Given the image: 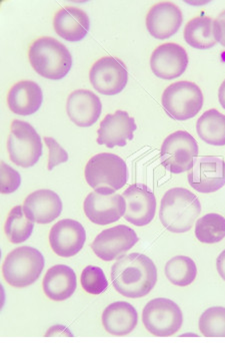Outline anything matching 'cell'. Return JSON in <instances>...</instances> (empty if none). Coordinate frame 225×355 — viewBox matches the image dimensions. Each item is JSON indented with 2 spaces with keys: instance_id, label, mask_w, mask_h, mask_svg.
<instances>
[{
  "instance_id": "obj_26",
  "label": "cell",
  "mask_w": 225,
  "mask_h": 355,
  "mask_svg": "<svg viewBox=\"0 0 225 355\" xmlns=\"http://www.w3.org/2000/svg\"><path fill=\"white\" fill-rule=\"evenodd\" d=\"M199 138L211 146L225 145V115L217 109H210L200 116L197 123Z\"/></svg>"
},
{
  "instance_id": "obj_2",
  "label": "cell",
  "mask_w": 225,
  "mask_h": 355,
  "mask_svg": "<svg viewBox=\"0 0 225 355\" xmlns=\"http://www.w3.org/2000/svg\"><path fill=\"white\" fill-rule=\"evenodd\" d=\"M201 213L199 198L188 189H170L163 196L159 218L168 231L183 234L192 229Z\"/></svg>"
},
{
  "instance_id": "obj_33",
  "label": "cell",
  "mask_w": 225,
  "mask_h": 355,
  "mask_svg": "<svg viewBox=\"0 0 225 355\" xmlns=\"http://www.w3.org/2000/svg\"><path fill=\"white\" fill-rule=\"evenodd\" d=\"M43 140H44L45 144H47L49 150L47 169L49 171L53 170V168H56V166L68 161L67 152L53 138L44 137Z\"/></svg>"
},
{
  "instance_id": "obj_8",
  "label": "cell",
  "mask_w": 225,
  "mask_h": 355,
  "mask_svg": "<svg viewBox=\"0 0 225 355\" xmlns=\"http://www.w3.org/2000/svg\"><path fill=\"white\" fill-rule=\"evenodd\" d=\"M199 156L197 140L186 131L170 134L160 149V163L168 172L181 174L192 169Z\"/></svg>"
},
{
  "instance_id": "obj_3",
  "label": "cell",
  "mask_w": 225,
  "mask_h": 355,
  "mask_svg": "<svg viewBox=\"0 0 225 355\" xmlns=\"http://www.w3.org/2000/svg\"><path fill=\"white\" fill-rule=\"evenodd\" d=\"M28 58L35 72L50 80L65 78L72 67V53L56 38H38L29 47Z\"/></svg>"
},
{
  "instance_id": "obj_34",
  "label": "cell",
  "mask_w": 225,
  "mask_h": 355,
  "mask_svg": "<svg viewBox=\"0 0 225 355\" xmlns=\"http://www.w3.org/2000/svg\"><path fill=\"white\" fill-rule=\"evenodd\" d=\"M213 33L217 42L225 47V10L213 22Z\"/></svg>"
},
{
  "instance_id": "obj_30",
  "label": "cell",
  "mask_w": 225,
  "mask_h": 355,
  "mask_svg": "<svg viewBox=\"0 0 225 355\" xmlns=\"http://www.w3.org/2000/svg\"><path fill=\"white\" fill-rule=\"evenodd\" d=\"M199 331L206 338H225V307L206 309L199 318Z\"/></svg>"
},
{
  "instance_id": "obj_23",
  "label": "cell",
  "mask_w": 225,
  "mask_h": 355,
  "mask_svg": "<svg viewBox=\"0 0 225 355\" xmlns=\"http://www.w3.org/2000/svg\"><path fill=\"white\" fill-rule=\"evenodd\" d=\"M43 291L54 302L69 299L76 290V275L72 268L65 265L52 266L43 279Z\"/></svg>"
},
{
  "instance_id": "obj_22",
  "label": "cell",
  "mask_w": 225,
  "mask_h": 355,
  "mask_svg": "<svg viewBox=\"0 0 225 355\" xmlns=\"http://www.w3.org/2000/svg\"><path fill=\"white\" fill-rule=\"evenodd\" d=\"M42 102V88L34 81L17 82L10 88L8 95L9 109L17 115H33L40 110Z\"/></svg>"
},
{
  "instance_id": "obj_4",
  "label": "cell",
  "mask_w": 225,
  "mask_h": 355,
  "mask_svg": "<svg viewBox=\"0 0 225 355\" xmlns=\"http://www.w3.org/2000/svg\"><path fill=\"white\" fill-rule=\"evenodd\" d=\"M84 176L95 192L113 195L126 185L129 174L124 159L115 154L100 153L88 162Z\"/></svg>"
},
{
  "instance_id": "obj_24",
  "label": "cell",
  "mask_w": 225,
  "mask_h": 355,
  "mask_svg": "<svg viewBox=\"0 0 225 355\" xmlns=\"http://www.w3.org/2000/svg\"><path fill=\"white\" fill-rule=\"evenodd\" d=\"M138 322V311L129 302H113L102 313V324L112 336H127L135 329Z\"/></svg>"
},
{
  "instance_id": "obj_7",
  "label": "cell",
  "mask_w": 225,
  "mask_h": 355,
  "mask_svg": "<svg viewBox=\"0 0 225 355\" xmlns=\"http://www.w3.org/2000/svg\"><path fill=\"white\" fill-rule=\"evenodd\" d=\"M9 158L15 165L31 168L42 156V142L40 134L29 123L13 120L8 140Z\"/></svg>"
},
{
  "instance_id": "obj_32",
  "label": "cell",
  "mask_w": 225,
  "mask_h": 355,
  "mask_svg": "<svg viewBox=\"0 0 225 355\" xmlns=\"http://www.w3.org/2000/svg\"><path fill=\"white\" fill-rule=\"evenodd\" d=\"M1 194L8 195L17 192L22 184V177L17 170L11 168L8 164L1 162Z\"/></svg>"
},
{
  "instance_id": "obj_16",
  "label": "cell",
  "mask_w": 225,
  "mask_h": 355,
  "mask_svg": "<svg viewBox=\"0 0 225 355\" xmlns=\"http://www.w3.org/2000/svg\"><path fill=\"white\" fill-rule=\"evenodd\" d=\"M188 66L186 50L176 43H165L152 52L150 67L158 78L172 80L178 78Z\"/></svg>"
},
{
  "instance_id": "obj_36",
  "label": "cell",
  "mask_w": 225,
  "mask_h": 355,
  "mask_svg": "<svg viewBox=\"0 0 225 355\" xmlns=\"http://www.w3.org/2000/svg\"><path fill=\"white\" fill-rule=\"evenodd\" d=\"M218 100H219L220 105L225 110V80L222 82L220 85L219 90H218Z\"/></svg>"
},
{
  "instance_id": "obj_15",
  "label": "cell",
  "mask_w": 225,
  "mask_h": 355,
  "mask_svg": "<svg viewBox=\"0 0 225 355\" xmlns=\"http://www.w3.org/2000/svg\"><path fill=\"white\" fill-rule=\"evenodd\" d=\"M83 210L93 224L106 226L122 218L126 211V202L124 196L103 195L94 191L85 198Z\"/></svg>"
},
{
  "instance_id": "obj_12",
  "label": "cell",
  "mask_w": 225,
  "mask_h": 355,
  "mask_svg": "<svg viewBox=\"0 0 225 355\" xmlns=\"http://www.w3.org/2000/svg\"><path fill=\"white\" fill-rule=\"evenodd\" d=\"M190 185L201 194L217 192L225 186V162L220 157H197L192 169L188 171Z\"/></svg>"
},
{
  "instance_id": "obj_17",
  "label": "cell",
  "mask_w": 225,
  "mask_h": 355,
  "mask_svg": "<svg viewBox=\"0 0 225 355\" xmlns=\"http://www.w3.org/2000/svg\"><path fill=\"white\" fill-rule=\"evenodd\" d=\"M135 130H138V125L134 118L125 111L117 110L106 115L100 123L97 141L99 145H104L109 149L117 146L124 147L127 141L133 140Z\"/></svg>"
},
{
  "instance_id": "obj_28",
  "label": "cell",
  "mask_w": 225,
  "mask_h": 355,
  "mask_svg": "<svg viewBox=\"0 0 225 355\" xmlns=\"http://www.w3.org/2000/svg\"><path fill=\"white\" fill-rule=\"evenodd\" d=\"M165 275L168 281L174 286H188L197 279V265L188 257H174L165 265Z\"/></svg>"
},
{
  "instance_id": "obj_10",
  "label": "cell",
  "mask_w": 225,
  "mask_h": 355,
  "mask_svg": "<svg viewBox=\"0 0 225 355\" xmlns=\"http://www.w3.org/2000/svg\"><path fill=\"white\" fill-rule=\"evenodd\" d=\"M90 79L93 88L102 95L112 96L122 92L128 81L126 66L115 57H102L92 65Z\"/></svg>"
},
{
  "instance_id": "obj_29",
  "label": "cell",
  "mask_w": 225,
  "mask_h": 355,
  "mask_svg": "<svg viewBox=\"0 0 225 355\" xmlns=\"http://www.w3.org/2000/svg\"><path fill=\"white\" fill-rule=\"evenodd\" d=\"M195 236L203 243H217L225 238V218L211 213L199 218L195 225Z\"/></svg>"
},
{
  "instance_id": "obj_1",
  "label": "cell",
  "mask_w": 225,
  "mask_h": 355,
  "mask_svg": "<svg viewBox=\"0 0 225 355\" xmlns=\"http://www.w3.org/2000/svg\"><path fill=\"white\" fill-rule=\"evenodd\" d=\"M111 281L120 295L140 299L149 295L158 282V268L145 254L122 256L111 268Z\"/></svg>"
},
{
  "instance_id": "obj_5",
  "label": "cell",
  "mask_w": 225,
  "mask_h": 355,
  "mask_svg": "<svg viewBox=\"0 0 225 355\" xmlns=\"http://www.w3.org/2000/svg\"><path fill=\"white\" fill-rule=\"evenodd\" d=\"M45 261L40 250L20 247L9 252L2 266V275L9 286L24 288L40 279Z\"/></svg>"
},
{
  "instance_id": "obj_13",
  "label": "cell",
  "mask_w": 225,
  "mask_h": 355,
  "mask_svg": "<svg viewBox=\"0 0 225 355\" xmlns=\"http://www.w3.org/2000/svg\"><path fill=\"white\" fill-rule=\"evenodd\" d=\"M126 202L124 218L136 227H144L156 217V199L151 189L144 184H133L124 192Z\"/></svg>"
},
{
  "instance_id": "obj_31",
  "label": "cell",
  "mask_w": 225,
  "mask_h": 355,
  "mask_svg": "<svg viewBox=\"0 0 225 355\" xmlns=\"http://www.w3.org/2000/svg\"><path fill=\"white\" fill-rule=\"evenodd\" d=\"M81 281L83 290L90 295H100L108 288L106 274L99 266H86L81 274Z\"/></svg>"
},
{
  "instance_id": "obj_9",
  "label": "cell",
  "mask_w": 225,
  "mask_h": 355,
  "mask_svg": "<svg viewBox=\"0 0 225 355\" xmlns=\"http://www.w3.org/2000/svg\"><path fill=\"white\" fill-rule=\"evenodd\" d=\"M145 329L158 338L174 336L183 323L181 307L174 302L163 297L150 300L142 311Z\"/></svg>"
},
{
  "instance_id": "obj_21",
  "label": "cell",
  "mask_w": 225,
  "mask_h": 355,
  "mask_svg": "<svg viewBox=\"0 0 225 355\" xmlns=\"http://www.w3.org/2000/svg\"><path fill=\"white\" fill-rule=\"evenodd\" d=\"M53 27L62 40L79 42L90 33V20L83 9L67 6L56 12Z\"/></svg>"
},
{
  "instance_id": "obj_6",
  "label": "cell",
  "mask_w": 225,
  "mask_h": 355,
  "mask_svg": "<svg viewBox=\"0 0 225 355\" xmlns=\"http://www.w3.org/2000/svg\"><path fill=\"white\" fill-rule=\"evenodd\" d=\"M161 103L172 119L185 121L195 117L201 110L203 94L193 82H175L165 89Z\"/></svg>"
},
{
  "instance_id": "obj_14",
  "label": "cell",
  "mask_w": 225,
  "mask_h": 355,
  "mask_svg": "<svg viewBox=\"0 0 225 355\" xmlns=\"http://www.w3.org/2000/svg\"><path fill=\"white\" fill-rule=\"evenodd\" d=\"M85 241L83 225L72 218L59 220L50 230V247L61 258H72L78 254Z\"/></svg>"
},
{
  "instance_id": "obj_19",
  "label": "cell",
  "mask_w": 225,
  "mask_h": 355,
  "mask_svg": "<svg viewBox=\"0 0 225 355\" xmlns=\"http://www.w3.org/2000/svg\"><path fill=\"white\" fill-rule=\"evenodd\" d=\"M63 205L56 192L47 189L35 191L27 196L24 202L25 215L33 223L47 225L60 216Z\"/></svg>"
},
{
  "instance_id": "obj_35",
  "label": "cell",
  "mask_w": 225,
  "mask_h": 355,
  "mask_svg": "<svg viewBox=\"0 0 225 355\" xmlns=\"http://www.w3.org/2000/svg\"><path fill=\"white\" fill-rule=\"evenodd\" d=\"M217 268L218 274L225 281V250L218 256L217 259Z\"/></svg>"
},
{
  "instance_id": "obj_20",
  "label": "cell",
  "mask_w": 225,
  "mask_h": 355,
  "mask_svg": "<svg viewBox=\"0 0 225 355\" xmlns=\"http://www.w3.org/2000/svg\"><path fill=\"white\" fill-rule=\"evenodd\" d=\"M102 104L97 95L90 90H75L68 96L67 112L76 126H92L101 115Z\"/></svg>"
},
{
  "instance_id": "obj_11",
  "label": "cell",
  "mask_w": 225,
  "mask_h": 355,
  "mask_svg": "<svg viewBox=\"0 0 225 355\" xmlns=\"http://www.w3.org/2000/svg\"><path fill=\"white\" fill-rule=\"evenodd\" d=\"M138 240L140 239L134 230L125 225H119L97 234L92 243V249L97 258L110 261L124 256L125 252L133 249Z\"/></svg>"
},
{
  "instance_id": "obj_27",
  "label": "cell",
  "mask_w": 225,
  "mask_h": 355,
  "mask_svg": "<svg viewBox=\"0 0 225 355\" xmlns=\"http://www.w3.org/2000/svg\"><path fill=\"white\" fill-rule=\"evenodd\" d=\"M34 224L25 215L24 207L17 206L9 211L6 224H4V233L12 243H22L31 238L33 233Z\"/></svg>"
},
{
  "instance_id": "obj_18",
  "label": "cell",
  "mask_w": 225,
  "mask_h": 355,
  "mask_svg": "<svg viewBox=\"0 0 225 355\" xmlns=\"http://www.w3.org/2000/svg\"><path fill=\"white\" fill-rule=\"evenodd\" d=\"M183 15L181 8L169 1L154 4L147 15V27L156 40H167L181 28Z\"/></svg>"
},
{
  "instance_id": "obj_25",
  "label": "cell",
  "mask_w": 225,
  "mask_h": 355,
  "mask_svg": "<svg viewBox=\"0 0 225 355\" xmlns=\"http://www.w3.org/2000/svg\"><path fill=\"white\" fill-rule=\"evenodd\" d=\"M212 18L199 17L192 18L184 28V40L195 49L206 50L212 49L217 44L213 33Z\"/></svg>"
}]
</instances>
